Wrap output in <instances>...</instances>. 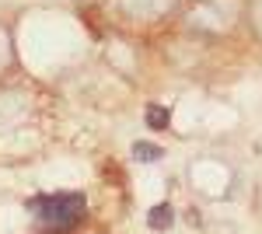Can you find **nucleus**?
I'll return each instance as SVG.
<instances>
[{
  "label": "nucleus",
  "mask_w": 262,
  "mask_h": 234,
  "mask_svg": "<svg viewBox=\"0 0 262 234\" xmlns=\"http://www.w3.org/2000/svg\"><path fill=\"white\" fill-rule=\"evenodd\" d=\"M28 206L35 210V220L42 227L67 231V227H74L84 217V196L81 193H49V196H35Z\"/></svg>",
  "instance_id": "f257e3e1"
},
{
  "label": "nucleus",
  "mask_w": 262,
  "mask_h": 234,
  "mask_svg": "<svg viewBox=\"0 0 262 234\" xmlns=\"http://www.w3.org/2000/svg\"><path fill=\"white\" fill-rule=\"evenodd\" d=\"M168 112H164V109H150V112H147V122H150V126H154V130H161V126H168Z\"/></svg>",
  "instance_id": "7ed1b4c3"
},
{
  "label": "nucleus",
  "mask_w": 262,
  "mask_h": 234,
  "mask_svg": "<svg viewBox=\"0 0 262 234\" xmlns=\"http://www.w3.org/2000/svg\"><path fill=\"white\" fill-rule=\"evenodd\" d=\"M133 154H137V157H161V147H150V143H137V147H133Z\"/></svg>",
  "instance_id": "20e7f679"
},
{
  "label": "nucleus",
  "mask_w": 262,
  "mask_h": 234,
  "mask_svg": "<svg viewBox=\"0 0 262 234\" xmlns=\"http://www.w3.org/2000/svg\"><path fill=\"white\" fill-rule=\"evenodd\" d=\"M171 224V206H154L150 210V227H168Z\"/></svg>",
  "instance_id": "f03ea898"
}]
</instances>
